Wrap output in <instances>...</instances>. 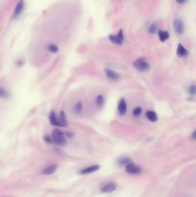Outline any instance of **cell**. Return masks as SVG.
<instances>
[{"instance_id": "cell-1", "label": "cell", "mask_w": 196, "mask_h": 197, "mask_svg": "<svg viewBox=\"0 0 196 197\" xmlns=\"http://www.w3.org/2000/svg\"><path fill=\"white\" fill-rule=\"evenodd\" d=\"M52 139L54 143L57 145L62 146L66 143V139L65 134L60 130H54L52 134Z\"/></svg>"}, {"instance_id": "cell-2", "label": "cell", "mask_w": 196, "mask_h": 197, "mask_svg": "<svg viewBox=\"0 0 196 197\" xmlns=\"http://www.w3.org/2000/svg\"><path fill=\"white\" fill-rule=\"evenodd\" d=\"M133 65L138 71H146L149 70L150 66L143 58H139L133 62Z\"/></svg>"}, {"instance_id": "cell-3", "label": "cell", "mask_w": 196, "mask_h": 197, "mask_svg": "<svg viewBox=\"0 0 196 197\" xmlns=\"http://www.w3.org/2000/svg\"><path fill=\"white\" fill-rule=\"evenodd\" d=\"M125 171L131 175H138L142 172V168L138 165L131 162L125 166Z\"/></svg>"}, {"instance_id": "cell-4", "label": "cell", "mask_w": 196, "mask_h": 197, "mask_svg": "<svg viewBox=\"0 0 196 197\" xmlns=\"http://www.w3.org/2000/svg\"><path fill=\"white\" fill-rule=\"evenodd\" d=\"M174 29L175 30V32L178 35H182L184 32L185 31V25L184 21L180 19H177L174 21L173 23Z\"/></svg>"}, {"instance_id": "cell-5", "label": "cell", "mask_w": 196, "mask_h": 197, "mask_svg": "<svg viewBox=\"0 0 196 197\" xmlns=\"http://www.w3.org/2000/svg\"><path fill=\"white\" fill-rule=\"evenodd\" d=\"M109 40L114 44L120 45L124 42V35L122 30H120L116 35H111L109 36Z\"/></svg>"}, {"instance_id": "cell-6", "label": "cell", "mask_w": 196, "mask_h": 197, "mask_svg": "<svg viewBox=\"0 0 196 197\" xmlns=\"http://www.w3.org/2000/svg\"><path fill=\"white\" fill-rule=\"evenodd\" d=\"M24 7V3L23 0H20L18 2L17 5L15 9V12L13 13V16L15 18H17L21 15V13L23 12Z\"/></svg>"}, {"instance_id": "cell-7", "label": "cell", "mask_w": 196, "mask_h": 197, "mask_svg": "<svg viewBox=\"0 0 196 197\" xmlns=\"http://www.w3.org/2000/svg\"><path fill=\"white\" fill-rule=\"evenodd\" d=\"M105 73L106 76L111 80L116 81V80H118L120 79V75L119 74H117L116 72L113 71L112 70L106 69H105Z\"/></svg>"}, {"instance_id": "cell-8", "label": "cell", "mask_w": 196, "mask_h": 197, "mask_svg": "<svg viewBox=\"0 0 196 197\" xmlns=\"http://www.w3.org/2000/svg\"><path fill=\"white\" fill-rule=\"evenodd\" d=\"M116 189V185L114 183H109L107 185H105L101 189V191L102 193H109L113 192Z\"/></svg>"}, {"instance_id": "cell-9", "label": "cell", "mask_w": 196, "mask_h": 197, "mask_svg": "<svg viewBox=\"0 0 196 197\" xmlns=\"http://www.w3.org/2000/svg\"><path fill=\"white\" fill-rule=\"evenodd\" d=\"M127 104L125 102V100L122 99L120 101L119 106H118V110L119 113L121 115H125L126 112H127Z\"/></svg>"}, {"instance_id": "cell-10", "label": "cell", "mask_w": 196, "mask_h": 197, "mask_svg": "<svg viewBox=\"0 0 196 197\" xmlns=\"http://www.w3.org/2000/svg\"><path fill=\"white\" fill-rule=\"evenodd\" d=\"M100 169V166L98 165H94L93 166L89 167L88 168H85L84 169H82L80 173L81 174H89V173H91L93 172H96L97 171H98Z\"/></svg>"}, {"instance_id": "cell-11", "label": "cell", "mask_w": 196, "mask_h": 197, "mask_svg": "<svg viewBox=\"0 0 196 197\" xmlns=\"http://www.w3.org/2000/svg\"><path fill=\"white\" fill-rule=\"evenodd\" d=\"M177 54L179 57H186L188 55V51L182 45L179 44L177 50Z\"/></svg>"}, {"instance_id": "cell-12", "label": "cell", "mask_w": 196, "mask_h": 197, "mask_svg": "<svg viewBox=\"0 0 196 197\" xmlns=\"http://www.w3.org/2000/svg\"><path fill=\"white\" fill-rule=\"evenodd\" d=\"M59 121V123H60V127H66L68 125L66 114L65 113V112L63 111H62L60 112V113Z\"/></svg>"}, {"instance_id": "cell-13", "label": "cell", "mask_w": 196, "mask_h": 197, "mask_svg": "<svg viewBox=\"0 0 196 197\" xmlns=\"http://www.w3.org/2000/svg\"><path fill=\"white\" fill-rule=\"evenodd\" d=\"M49 119H50V122L52 125L55 126H60L59 121L56 117V115L54 111L51 112L50 116H49Z\"/></svg>"}, {"instance_id": "cell-14", "label": "cell", "mask_w": 196, "mask_h": 197, "mask_svg": "<svg viewBox=\"0 0 196 197\" xmlns=\"http://www.w3.org/2000/svg\"><path fill=\"white\" fill-rule=\"evenodd\" d=\"M146 116L147 118L151 121V122H155L158 120V117L157 115L155 113L154 111H148L146 113Z\"/></svg>"}, {"instance_id": "cell-15", "label": "cell", "mask_w": 196, "mask_h": 197, "mask_svg": "<svg viewBox=\"0 0 196 197\" xmlns=\"http://www.w3.org/2000/svg\"><path fill=\"white\" fill-rule=\"evenodd\" d=\"M158 35L161 42H165L169 38V34L166 31H159Z\"/></svg>"}, {"instance_id": "cell-16", "label": "cell", "mask_w": 196, "mask_h": 197, "mask_svg": "<svg viewBox=\"0 0 196 197\" xmlns=\"http://www.w3.org/2000/svg\"><path fill=\"white\" fill-rule=\"evenodd\" d=\"M56 166L51 165L44 169L42 173L44 175H51L54 173L56 171Z\"/></svg>"}, {"instance_id": "cell-17", "label": "cell", "mask_w": 196, "mask_h": 197, "mask_svg": "<svg viewBox=\"0 0 196 197\" xmlns=\"http://www.w3.org/2000/svg\"><path fill=\"white\" fill-rule=\"evenodd\" d=\"M131 161V159L128 157H122L119 160V163L120 165H127L128 164L130 163Z\"/></svg>"}, {"instance_id": "cell-18", "label": "cell", "mask_w": 196, "mask_h": 197, "mask_svg": "<svg viewBox=\"0 0 196 197\" xmlns=\"http://www.w3.org/2000/svg\"><path fill=\"white\" fill-rule=\"evenodd\" d=\"M148 32L150 34H155L157 31V25L155 23H153L151 24L148 27Z\"/></svg>"}, {"instance_id": "cell-19", "label": "cell", "mask_w": 196, "mask_h": 197, "mask_svg": "<svg viewBox=\"0 0 196 197\" xmlns=\"http://www.w3.org/2000/svg\"><path fill=\"white\" fill-rule=\"evenodd\" d=\"M104 97L102 95H98V96L97 97L96 100V105H97L98 106H101V105L103 104L104 103Z\"/></svg>"}, {"instance_id": "cell-20", "label": "cell", "mask_w": 196, "mask_h": 197, "mask_svg": "<svg viewBox=\"0 0 196 197\" xmlns=\"http://www.w3.org/2000/svg\"><path fill=\"white\" fill-rule=\"evenodd\" d=\"M189 93L191 95H196V85L192 84L189 89Z\"/></svg>"}, {"instance_id": "cell-21", "label": "cell", "mask_w": 196, "mask_h": 197, "mask_svg": "<svg viewBox=\"0 0 196 197\" xmlns=\"http://www.w3.org/2000/svg\"><path fill=\"white\" fill-rule=\"evenodd\" d=\"M142 113V109L139 107L135 108L133 111V115L135 117H139Z\"/></svg>"}, {"instance_id": "cell-22", "label": "cell", "mask_w": 196, "mask_h": 197, "mask_svg": "<svg viewBox=\"0 0 196 197\" xmlns=\"http://www.w3.org/2000/svg\"><path fill=\"white\" fill-rule=\"evenodd\" d=\"M48 49H49V50L53 53H56L59 51L58 47L55 45H51L49 46Z\"/></svg>"}, {"instance_id": "cell-23", "label": "cell", "mask_w": 196, "mask_h": 197, "mask_svg": "<svg viewBox=\"0 0 196 197\" xmlns=\"http://www.w3.org/2000/svg\"><path fill=\"white\" fill-rule=\"evenodd\" d=\"M82 103L81 102L78 103L77 105H75V107H74V110H75V113H79L81 111V110H82Z\"/></svg>"}, {"instance_id": "cell-24", "label": "cell", "mask_w": 196, "mask_h": 197, "mask_svg": "<svg viewBox=\"0 0 196 197\" xmlns=\"http://www.w3.org/2000/svg\"><path fill=\"white\" fill-rule=\"evenodd\" d=\"M0 95L1 97L3 98H8L9 97L8 93L5 90H4V89L1 88L0 90Z\"/></svg>"}, {"instance_id": "cell-25", "label": "cell", "mask_w": 196, "mask_h": 197, "mask_svg": "<svg viewBox=\"0 0 196 197\" xmlns=\"http://www.w3.org/2000/svg\"><path fill=\"white\" fill-rule=\"evenodd\" d=\"M23 63H24V61L23 60H19L16 62V65H17V66H20L23 65Z\"/></svg>"}, {"instance_id": "cell-26", "label": "cell", "mask_w": 196, "mask_h": 197, "mask_svg": "<svg viewBox=\"0 0 196 197\" xmlns=\"http://www.w3.org/2000/svg\"><path fill=\"white\" fill-rule=\"evenodd\" d=\"M65 134L67 137H69V138H71L73 137V134L71 132H66V133H65Z\"/></svg>"}, {"instance_id": "cell-27", "label": "cell", "mask_w": 196, "mask_h": 197, "mask_svg": "<svg viewBox=\"0 0 196 197\" xmlns=\"http://www.w3.org/2000/svg\"><path fill=\"white\" fill-rule=\"evenodd\" d=\"M186 1L187 0H176V2L179 4H184Z\"/></svg>"}, {"instance_id": "cell-28", "label": "cell", "mask_w": 196, "mask_h": 197, "mask_svg": "<svg viewBox=\"0 0 196 197\" xmlns=\"http://www.w3.org/2000/svg\"><path fill=\"white\" fill-rule=\"evenodd\" d=\"M192 139H193L196 140V130H194V131H193V133H192Z\"/></svg>"}]
</instances>
